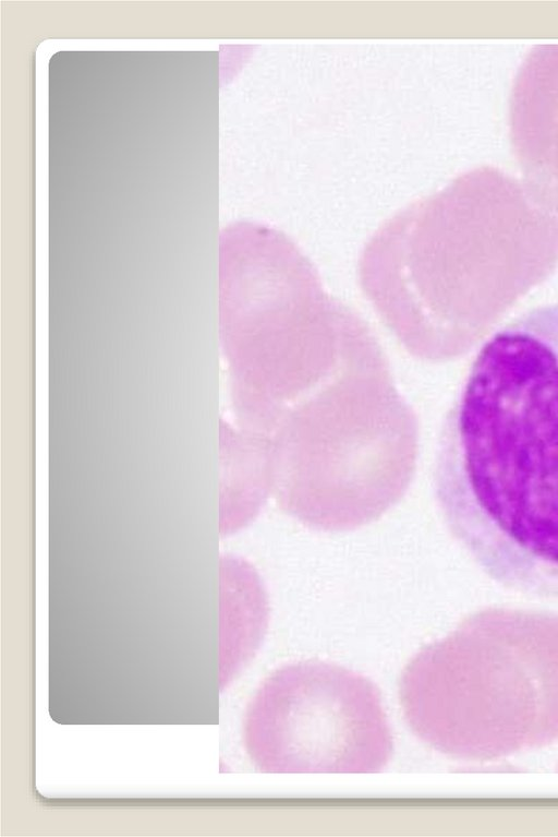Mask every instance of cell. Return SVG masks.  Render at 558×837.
Listing matches in <instances>:
<instances>
[{
  "mask_svg": "<svg viewBox=\"0 0 558 837\" xmlns=\"http://www.w3.org/2000/svg\"><path fill=\"white\" fill-rule=\"evenodd\" d=\"M412 732L487 762L558 741V615L494 610L421 648L399 680Z\"/></svg>",
  "mask_w": 558,
  "mask_h": 837,
  "instance_id": "7a4b0ae2",
  "label": "cell"
},
{
  "mask_svg": "<svg viewBox=\"0 0 558 837\" xmlns=\"http://www.w3.org/2000/svg\"><path fill=\"white\" fill-rule=\"evenodd\" d=\"M244 741L265 773H377L393 750L377 686L319 659L281 666L262 682Z\"/></svg>",
  "mask_w": 558,
  "mask_h": 837,
  "instance_id": "3957f363",
  "label": "cell"
},
{
  "mask_svg": "<svg viewBox=\"0 0 558 837\" xmlns=\"http://www.w3.org/2000/svg\"><path fill=\"white\" fill-rule=\"evenodd\" d=\"M509 127L525 186L558 210V44L535 46L519 68Z\"/></svg>",
  "mask_w": 558,
  "mask_h": 837,
  "instance_id": "277c9868",
  "label": "cell"
},
{
  "mask_svg": "<svg viewBox=\"0 0 558 837\" xmlns=\"http://www.w3.org/2000/svg\"><path fill=\"white\" fill-rule=\"evenodd\" d=\"M451 535L495 583L558 599V301L478 351L434 469Z\"/></svg>",
  "mask_w": 558,
  "mask_h": 837,
  "instance_id": "6da1fadb",
  "label": "cell"
}]
</instances>
